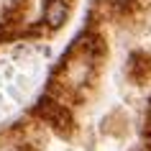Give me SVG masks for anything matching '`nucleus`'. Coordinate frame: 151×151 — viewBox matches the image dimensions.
I'll return each instance as SVG.
<instances>
[{"label":"nucleus","mask_w":151,"mask_h":151,"mask_svg":"<svg viewBox=\"0 0 151 151\" xmlns=\"http://www.w3.org/2000/svg\"><path fill=\"white\" fill-rule=\"evenodd\" d=\"M67 18V3L64 0H49L44 8V21L49 23V28H59Z\"/></svg>","instance_id":"f257e3e1"},{"label":"nucleus","mask_w":151,"mask_h":151,"mask_svg":"<svg viewBox=\"0 0 151 151\" xmlns=\"http://www.w3.org/2000/svg\"><path fill=\"white\" fill-rule=\"evenodd\" d=\"M115 3H126V0H115Z\"/></svg>","instance_id":"f03ea898"}]
</instances>
